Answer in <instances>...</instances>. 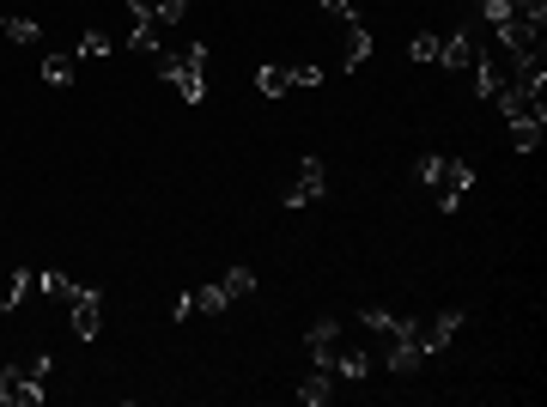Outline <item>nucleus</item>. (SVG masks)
<instances>
[{
  "label": "nucleus",
  "instance_id": "obj_1",
  "mask_svg": "<svg viewBox=\"0 0 547 407\" xmlns=\"http://www.w3.org/2000/svg\"><path fill=\"white\" fill-rule=\"evenodd\" d=\"M207 61H213L207 43H183V49H159V55H152V73H159L183 104H201L207 98Z\"/></svg>",
  "mask_w": 547,
  "mask_h": 407
},
{
  "label": "nucleus",
  "instance_id": "obj_2",
  "mask_svg": "<svg viewBox=\"0 0 547 407\" xmlns=\"http://www.w3.org/2000/svg\"><path fill=\"white\" fill-rule=\"evenodd\" d=\"M414 177L438 195V213H456L462 207V195L475 189V158H450V152H426L420 165H414Z\"/></svg>",
  "mask_w": 547,
  "mask_h": 407
},
{
  "label": "nucleus",
  "instance_id": "obj_3",
  "mask_svg": "<svg viewBox=\"0 0 547 407\" xmlns=\"http://www.w3.org/2000/svg\"><path fill=\"white\" fill-rule=\"evenodd\" d=\"M49 401V353H31L25 365H0V407H43Z\"/></svg>",
  "mask_w": 547,
  "mask_h": 407
},
{
  "label": "nucleus",
  "instance_id": "obj_4",
  "mask_svg": "<svg viewBox=\"0 0 547 407\" xmlns=\"http://www.w3.org/2000/svg\"><path fill=\"white\" fill-rule=\"evenodd\" d=\"M468 322V310L462 304H450V310H438V316H426V322H414V347L432 359V353H444L450 341H456V329Z\"/></svg>",
  "mask_w": 547,
  "mask_h": 407
},
{
  "label": "nucleus",
  "instance_id": "obj_5",
  "mask_svg": "<svg viewBox=\"0 0 547 407\" xmlns=\"http://www.w3.org/2000/svg\"><path fill=\"white\" fill-rule=\"evenodd\" d=\"M323 189H329V165L317 152H304L298 158V177H292V189H286V207L298 213V207H310V201H323Z\"/></svg>",
  "mask_w": 547,
  "mask_h": 407
},
{
  "label": "nucleus",
  "instance_id": "obj_6",
  "mask_svg": "<svg viewBox=\"0 0 547 407\" xmlns=\"http://www.w3.org/2000/svg\"><path fill=\"white\" fill-rule=\"evenodd\" d=\"M67 316H73V335H80V341H98V329H104V298L92 286H80V292L67 298Z\"/></svg>",
  "mask_w": 547,
  "mask_h": 407
},
{
  "label": "nucleus",
  "instance_id": "obj_7",
  "mask_svg": "<svg viewBox=\"0 0 547 407\" xmlns=\"http://www.w3.org/2000/svg\"><path fill=\"white\" fill-rule=\"evenodd\" d=\"M414 322H420V316L383 310V304H365V310H359V329H371V335H383V341H402V335H414Z\"/></svg>",
  "mask_w": 547,
  "mask_h": 407
},
{
  "label": "nucleus",
  "instance_id": "obj_8",
  "mask_svg": "<svg viewBox=\"0 0 547 407\" xmlns=\"http://www.w3.org/2000/svg\"><path fill=\"white\" fill-rule=\"evenodd\" d=\"M304 341H310V359H317V365H329V353L341 347V316H317Z\"/></svg>",
  "mask_w": 547,
  "mask_h": 407
},
{
  "label": "nucleus",
  "instance_id": "obj_9",
  "mask_svg": "<svg viewBox=\"0 0 547 407\" xmlns=\"http://www.w3.org/2000/svg\"><path fill=\"white\" fill-rule=\"evenodd\" d=\"M383 365L396 371V377H414V371L426 365V353L414 347V335H402V341H389V347H383Z\"/></svg>",
  "mask_w": 547,
  "mask_h": 407
},
{
  "label": "nucleus",
  "instance_id": "obj_10",
  "mask_svg": "<svg viewBox=\"0 0 547 407\" xmlns=\"http://www.w3.org/2000/svg\"><path fill=\"white\" fill-rule=\"evenodd\" d=\"M365 61H371V31L353 19V25H347V43H341V73H359Z\"/></svg>",
  "mask_w": 547,
  "mask_h": 407
},
{
  "label": "nucleus",
  "instance_id": "obj_11",
  "mask_svg": "<svg viewBox=\"0 0 547 407\" xmlns=\"http://www.w3.org/2000/svg\"><path fill=\"white\" fill-rule=\"evenodd\" d=\"M329 371L347 377V383H359V377H371V353H365V347H335V353H329Z\"/></svg>",
  "mask_w": 547,
  "mask_h": 407
},
{
  "label": "nucleus",
  "instance_id": "obj_12",
  "mask_svg": "<svg viewBox=\"0 0 547 407\" xmlns=\"http://www.w3.org/2000/svg\"><path fill=\"white\" fill-rule=\"evenodd\" d=\"M329 395H335V371H329V365H317V371L298 383V401H304V407H323Z\"/></svg>",
  "mask_w": 547,
  "mask_h": 407
},
{
  "label": "nucleus",
  "instance_id": "obj_13",
  "mask_svg": "<svg viewBox=\"0 0 547 407\" xmlns=\"http://www.w3.org/2000/svg\"><path fill=\"white\" fill-rule=\"evenodd\" d=\"M31 286H37V268H13L7 274V292H0V310H19L31 298Z\"/></svg>",
  "mask_w": 547,
  "mask_h": 407
},
{
  "label": "nucleus",
  "instance_id": "obj_14",
  "mask_svg": "<svg viewBox=\"0 0 547 407\" xmlns=\"http://www.w3.org/2000/svg\"><path fill=\"white\" fill-rule=\"evenodd\" d=\"M37 292H43V298H55V304H67L73 292H80V280H67L61 268H37Z\"/></svg>",
  "mask_w": 547,
  "mask_h": 407
},
{
  "label": "nucleus",
  "instance_id": "obj_15",
  "mask_svg": "<svg viewBox=\"0 0 547 407\" xmlns=\"http://www.w3.org/2000/svg\"><path fill=\"white\" fill-rule=\"evenodd\" d=\"M73 49H55V55H43V86H73Z\"/></svg>",
  "mask_w": 547,
  "mask_h": 407
},
{
  "label": "nucleus",
  "instance_id": "obj_16",
  "mask_svg": "<svg viewBox=\"0 0 547 407\" xmlns=\"http://www.w3.org/2000/svg\"><path fill=\"white\" fill-rule=\"evenodd\" d=\"M256 92H262V98H280V92H292V67H280V61H268V67L256 73Z\"/></svg>",
  "mask_w": 547,
  "mask_h": 407
},
{
  "label": "nucleus",
  "instance_id": "obj_17",
  "mask_svg": "<svg viewBox=\"0 0 547 407\" xmlns=\"http://www.w3.org/2000/svg\"><path fill=\"white\" fill-rule=\"evenodd\" d=\"M73 55H80V61H104V55H116V37H110V31H98V25H92V31H86V37H80V49H73Z\"/></svg>",
  "mask_w": 547,
  "mask_h": 407
},
{
  "label": "nucleus",
  "instance_id": "obj_18",
  "mask_svg": "<svg viewBox=\"0 0 547 407\" xmlns=\"http://www.w3.org/2000/svg\"><path fill=\"white\" fill-rule=\"evenodd\" d=\"M0 37H7V43H43V25H37V19H7V13H0Z\"/></svg>",
  "mask_w": 547,
  "mask_h": 407
},
{
  "label": "nucleus",
  "instance_id": "obj_19",
  "mask_svg": "<svg viewBox=\"0 0 547 407\" xmlns=\"http://www.w3.org/2000/svg\"><path fill=\"white\" fill-rule=\"evenodd\" d=\"M225 292H231V304H238V298H250L256 292V268H225V280H219Z\"/></svg>",
  "mask_w": 547,
  "mask_h": 407
},
{
  "label": "nucleus",
  "instance_id": "obj_20",
  "mask_svg": "<svg viewBox=\"0 0 547 407\" xmlns=\"http://www.w3.org/2000/svg\"><path fill=\"white\" fill-rule=\"evenodd\" d=\"M225 304H231V292H225V286H219V280H213V286H201V292H195V316H219V310H225Z\"/></svg>",
  "mask_w": 547,
  "mask_h": 407
},
{
  "label": "nucleus",
  "instance_id": "obj_21",
  "mask_svg": "<svg viewBox=\"0 0 547 407\" xmlns=\"http://www.w3.org/2000/svg\"><path fill=\"white\" fill-rule=\"evenodd\" d=\"M152 19H159V31L183 25V19H189V0H152Z\"/></svg>",
  "mask_w": 547,
  "mask_h": 407
},
{
  "label": "nucleus",
  "instance_id": "obj_22",
  "mask_svg": "<svg viewBox=\"0 0 547 407\" xmlns=\"http://www.w3.org/2000/svg\"><path fill=\"white\" fill-rule=\"evenodd\" d=\"M323 79H329L323 61H298V67H292V86H323Z\"/></svg>",
  "mask_w": 547,
  "mask_h": 407
},
{
  "label": "nucleus",
  "instance_id": "obj_23",
  "mask_svg": "<svg viewBox=\"0 0 547 407\" xmlns=\"http://www.w3.org/2000/svg\"><path fill=\"white\" fill-rule=\"evenodd\" d=\"M317 7H323L329 19H341V25H353V19H359V0H317Z\"/></svg>",
  "mask_w": 547,
  "mask_h": 407
},
{
  "label": "nucleus",
  "instance_id": "obj_24",
  "mask_svg": "<svg viewBox=\"0 0 547 407\" xmlns=\"http://www.w3.org/2000/svg\"><path fill=\"white\" fill-rule=\"evenodd\" d=\"M408 55H414V61H438V31H420V37L408 43Z\"/></svg>",
  "mask_w": 547,
  "mask_h": 407
},
{
  "label": "nucleus",
  "instance_id": "obj_25",
  "mask_svg": "<svg viewBox=\"0 0 547 407\" xmlns=\"http://www.w3.org/2000/svg\"><path fill=\"white\" fill-rule=\"evenodd\" d=\"M171 316H177V322H189V316H195V292H183V298L171 304Z\"/></svg>",
  "mask_w": 547,
  "mask_h": 407
}]
</instances>
